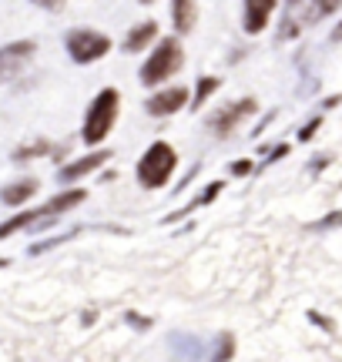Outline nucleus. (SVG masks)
Masks as SVG:
<instances>
[{
    "label": "nucleus",
    "mask_w": 342,
    "mask_h": 362,
    "mask_svg": "<svg viewBox=\"0 0 342 362\" xmlns=\"http://www.w3.org/2000/svg\"><path fill=\"white\" fill-rule=\"evenodd\" d=\"M171 171H175V151L168 145H151L138 165V178L144 188H158V185H165Z\"/></svg>",
    "instance_id": "f257e3e1"
},
{
    "label": "nucleus",
    "mask_w": 342,
    "mask_h": 362,
    "mask_svg": "<svg viewBox=\"0 0 342 362\" xmlns=\"http://www.w3.org/2000/svg\"><path fill=\"white\" fill-rule=\"evenodd\" d=\"M114 114H118V90H104V94H97V101L94 107L88 111V128H84V141H101V138L111 131V124H114Z\"/></svg>",
    "instance_id": "f03ea898"
},
{
    "label": "nucleus",
    "mask_w": 342,
    "mask_h": 362,
    "mask_svg": "<svg viewBox=\"0 0 342 362\" xmlns=\"http://www.w3.org/2000/svg\"><path fill=\"white\" fill-rule=\"evenodd\" d=\"M178 67H182V47H178V41H161L155 51V58L144 64L141 81H144V84H158V81H165V77L175 74Z\"/></svg>",
    "instance_id": "7ed1b4c3"
},
{
    "label": "nucleus",
    "mask_w": 342,
    "mask_h": 362,
    "mask_svg": "<svg viewBox=\"0 0 342 362\" xmlns=\"http://www.w3.org/2000/svg\"><path fill=\"white\" fill-rule=\"evenodd\" d=\"M108 47H111L108 37H104V34H94V30H74V34L67 37V51H71V58L81 60V64L108 54Z\"/></svg>",
    "instance_id": "20e7f679"
},
{
    "label": "nucleus",
    "mask_w": 342,
    "mask_h": 362,
    "mask_svg": "<svg viewBox=\"0 0 342 362\" xmlns=\"http://www.w3.org/2000/svg\"><path fill=\"white\" fill-rule=\"evenodd\" d=\"M31 54H34L31 41H17V44L0 47V84L20 74V71H24V64L31 60Z\"/></svg>",
    "instance_id": "39448f33"
},
{
    "label": "nucleus",
    "mask_w": 342,
    "mask_h": 362,
    "mask_svg": "<svg viewBox=\"0 0 342 362\" xmlns=\"http://www.w3.org/2000/svg\"><path fill=\"white\" fill-rule=\"evenodd\" d=\"M252 111H255V101H242V105H228V107H225V111H218L212 124H215V131H218V135H225V131H232L235 124H238V121L245 118V114H252Z\"/></svg>",
    "instance_id": "423d86ee"
},
{
    "label": "nucleus",
    "mask_w": 342,
    "mask_h": 362,
    "mask_svg": "<svg viewBox=\"0 0 342 362\" xmlns=\"http://www.w3.org/2000/svg\"><path fill=\"white\" fill-rule=\"evenodd\" d=\"M275 0H245V30L249 34H259L265 27V20L272 14Z\"/></svg>",
    "instance_id": "0eeeda50"
},
{
    "label": "nucleus",
    "mask_w": 342,
    "mask_h": 362,
    "mask_svg": "<svg viewBox=\"0 0 342 362\" xmlns=\"http://www.w3.org/2000/svg\"><path fill=\"white\" fill-rule=\"evenodd\" d=\"M185 98H188L185 88H171V90H165V94L151 98V101H148V111H151V114H171V111H178V107L185 105Z\"/></svg>",
    "instance_id": "6e6552de"
},
{
    "label": "nucleus",
    "mask_w": 342,
    "mask_h": 362,
    "mask_svg": "<svg viewBox=\"0 0 342 362\" xmlns=\"http://www.w3.org/2000/svg\"><path fill=\"white\" fill-rule=\"evenodd\" d=\"M108 161V151H97V154H91V158H81V161H74V165H67L61 171V181H74L81 178V175H88V171H94L97 165H104Z\"/></svg>",
    "instance_id": "1a4fd4ad"
},
{
    "label": "nucleus",
    "mask_w": 342,
    "mask_h": 362,
    "mask_svg": "<svg viewBox=\"0 0 342 362\" xmlns=\"http://www.w3.org/2000/svg\"><path fill=\"white\" fill-rule=\"evenodd\" d=\"M34 192H37V181H20V185H7V188H4V201H7V205H20V201H27Z\"/></svg>",
    "instance_id": "9d476101"
},
{
    "label": "nucleus",
    "mask_w": 342,
    "mask_h": 362,
    "mask_svg": "<svg viewBox=\"0 0 342 362\" xmlns=\"http://www.w3.org/2000/svg\"><path fill=\"white\" fill-rule=\"evenodd\" d=\"M195 24V0H175V27L191 30Z\"/></svg>",
    "instance_id": "9b49d317"
},
{
    "label": "nucleus",
    "mask_w": 342,
    "mask_h": 362,
    "mask_svg": "<svg viewBox=\"0 0 342 362\" xmlns=\"http://www.w3.org/2000/svg\"><path fill=\"white\" fill-rule=\"evenodd\" d=\"M155 34H158V27L151 24V20H148V24H141V27H135L131 34H128V44L125 47H128V51H141V47L148 44Z\"/></svg>",
    "instance_id": "f8f14e48"
},
{
    "label": "nucleus",
    "mask_w": 342,
    "mask_h": 362,
    "mask_svg": "<svg viewBox=\"0 0 342 362\" xmlns=\"http://www.w3.org/2000/svg\"><path fill=\"white\" fill-rule=\"evenodd\" d=\"M215 88H218L215 77H205L202 84H198V98H195V105H202V101H205V98H208V94H212Z\"/></svg>",
    "instance_id": "ddd939ff"
},
{
    "label": "nucleus",
    "mask_w": 342,
    "mask_h": 362,
    "mask_svg": "<svg viewBox=\"0 0 342 362\" xmlns=\"http://www.w3.org/2000/svg\"><path fill=\"white\" fill-rule=\"evenodd\" d=\"M342 0H315V17H322V14H332L336 7H339Z\"/></svg>",
    "instance_id": "4468645a"
},
{
    "label": "nucleus",
    "mask_w": 342,
    "mask_h": 362,
    "mask_svg": "<svg viewBox=\"0 0 342 362\" xmlns=\"http://www.w3.org/2000/svg\"><path fill=\"white\" fill-rule=\"evenodd\" d=\"M232 171H235V175H245V171H249V161H235Z\"/></svg>",
    "instance_id": "2eb2a0df"
},
{
    "label": "nucleus",
    "mask_w": 342,
    "mask_h": 362,
    "mask_svg": "<svg viewBox=\"0 0 342 362\" xmlns=\"http://www.w3.org/2000/svg\"><path fill=\"white\" fill-rule=\"evenodd\" d=\"M34 4H41V7H47V11H50V7H61L64 0H34Z\"/></svg>",
    "instance_id": "dca6fc26"
},
{
    "label": "nucleus",
    "mask_w": 342,
    "mask_h": 362,
    "mask_svg": "<svg viewBox=\"0 0 342 362\" xmlns=\"http://www.w3.org/2000/svg\"><path fill=\"white\" fill-rule=\"evenodd\" d=\"M336 41H342V24H339V27H336Z\"/></svg>",
    "instance_id": "f3484780"
},
{
    "label": "nucleus",
    "mask_w": 342,
    "mask_h": 362,
    "mask_svg": "<svg viewBox=\"0 0 342 362\" xmlns=\"http://www.w3.org/2000/svg\"><path fill=\"white\" fill-rule=\"evenodd\" d=\"M141 4H151V0H141Z\"/></svg>",
    "instance_id": "a211bd4d"
}]
</instances>
